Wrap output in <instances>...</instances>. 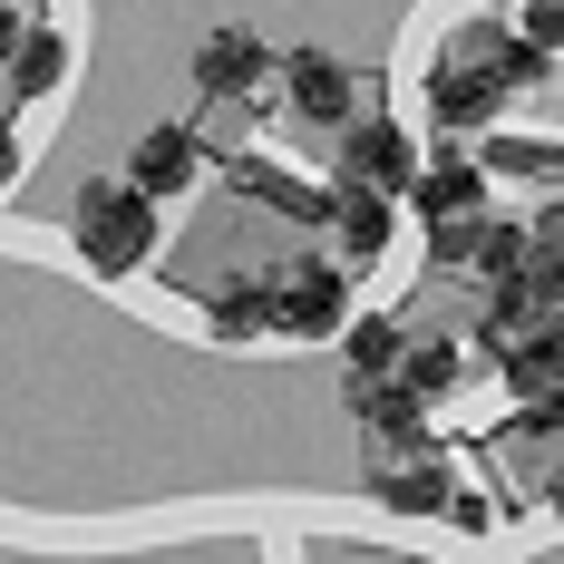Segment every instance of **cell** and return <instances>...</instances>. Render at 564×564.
<instances>
[{"mask_svg": "<svg viewBox=\"0 0 564 564\" xmlns=\"http://www.w3.org/2000/svg\"><path fill=\"white\" fill-rule=\"evenodd\" d=\"M535 68H545V50H525V30L467 20L448 50H438V68H429V117L438 127H487V117L507 108V88H525Z\"/></svg>", "mask_w": 564, "mask_h": 564, "instance_id": "cell-1", "label": "cell"}, {"mask_svg": "<svg viewBox=\"0 0 564 564\" xmlns=\"http://www.w3.org/2000/svg\"><path fill=\"white\" fill-rule=\"evenodd\" d=\"M147 243H156V195H147L137 175L78 185V253H88V273L127 282L137 263H147Z\"/></svg>", "mask_w": 564, "mask_h": 564, "instance_id": "cell-2", "label": "cell"}, {"mask_svg": "<svg viewBox=\"0 0 564 564\" xmlns=\"http://www.w3.org/2000/svg\"><path fill=\"white\" fill-rule=\"evenodd\" d=\"M282 332L292 340H332L350 332V282H340V263H322V253H302V263H282Z\"/></svg>", "mask_w": 564, "mask_h": 564, "instance_id": "cell-3", "label": "cell"}, {"mask_svg": "<svg viewBox=\"0 0 564 564\" xmlns=\"http://www.w3.org/2000/svg\"><path fill=\"white\" fill-rule=\"evenodd\" d=\"M195 88H205V98H273V50H263L243 20H225V30L195 40Z\"/></svg>", "mask_w": 564, "mask_h": 564, "instance_id": "cell-4", "label": "cell"}, {"mask_svg": "<svg viewBox=\"0 0 564 564\" xmlns=\"http://www.w3.org/2000/svg\"><path fill=\"white\" fill-rule=\"evenodd\" d=\"M340 175H360V185H380V195H409V185H419V137H409L399 117H350V127H340Z\"/></svg>", "mask_w": 564, "mask_h": 564, "instance_id": "cell-5", "label": "cell"}, {"mask_svg": "<svg viewBox=\"0 0 564 564\" xmlns=\"http://www.w3.org/2000/svg\"><path fill=\"white\" fill-rule=\"evenodd\" d=\"M409 205L429 215V234H438V225H477V215H487V166L448 147V156H429V166H419V185H409Z\"/></svg>", "mask_w": 564, "mask_h": 564, "instance_id": "cell-6", "label": "cell"}, {"mask_svg": "<svg viewBox=\"0 0 564 564\" xmlns=\"http://www.w3.org/2000/svg\"><path fill=\"white\" fill-rule=\"evenodd\" d=\"M332 234H340V253H350V263H380V253H390V234H399V195L360 185V175H340V185H332Z\"/></svg>", "mask_w": 564, "mask_h": 564, "instance_id": "cell-7", "label": "cell"}, {"mask_svg": "<svg viewBox=\"0 0 564 564\" xmlns=\"http://www.w3.org/2000/svg\"><path fill=\"white\" fill-rule=\"evenodd\" d=\"M127 175H137L147 195H185V185L205 175V137H195V127H147V137L127 147Z\"/></svg>", "mask_w": 564, "mask_h": 564, "instance_id": "cell-8", "label": "cell"}, {"mask_svg": "<svg viewBox=\"0 0 564 564\" xmlns=\"http://www.w3.org/2000/svg\"><path fill=\"white\" fill-rule=\"evenodd\" d=\"M282 88H292V108L322 117V127H350V68L332 50H292L282 58Z\"/></svg>", "mask_w": 564, "mask_h": 564, "instance_id": "cell-9", "label": "cell"}, {"mask_svg": "<svg viewBox=\"0 0 564 564\" xmlns=\"http://www.w3.org/2000/svg\"><path fill=\"white\" fill-rule=\"evenodd\" d=\"M234 185H243L253 205L292 215V225H332V185H302V175H282L273 156H234Z\"/></svg>", "mask_w": 564, "mask_h": 564, "instance_id": "cell-10", "label": "cell"}, {"mask_svg": "<svg viewBox=\"0 0 564 564\" xmlns=\"http://www.w3.org/2000/svg\"><path fill=\"white\" fill-rule=\"evenodd\" d=\"M370 487H380V507H399V516H448V497H457L448 467H438L429 448H419V457H390Z\"/></svg>", "mask_w": 564, "mask_h": 564, "instance_id": "cell-11", "label": "cell"}, {"mask_svg": "<svg viewBox=\"0 0 564 564\" xmlns=\"http://www.w3.org/2000/svg\"><path fill=\"white\" fill-rule=\"evenodd\" d=\"M205 322L225 340H263V332H282V282H225L215 302H205Z\"/></svg>", "mask_w": 564, "mask_h": 564, "instance_id": "cell-12", "label": "cell"}, {"mask_svg": "<svg viewBox=\"0 0 564 564\" xmlns=\"http://www.w3.org/2000/svg\"><path fill=\"white\" fill-rule=\"evenodd\" d=\"M340 360H350V380H390L399 360H409V332H399L390 312H350V332H340Z\"/></svg>", "mask_w": 564, "mask_h": 564, "instance_id": "cell-13", "label": "cell"}, {"mask_svg": "<svg viewBox=\"0 0 564 564\" xmlns=\"http://www.w3.org/2000/svg\"><path fill=\"white\" fill-rule=\"evenodd\" d=\"M58 78H68V40H58V30H30L20 58H10V88H20V98H50Z\"/></svg>", "mask_w": 564, "mask_h": 564, "instance_id": "cell-14", "label": "cell"}, {"mask_svg": "<svg viewBox=\"0 0 564 564\" xmlns=\"http://www.w3.org/2000/svg\"><path fill=\"white\" fill-rule=\"evenodd\" d=\"M457 370H467V350H457V340H409V360H399V380H409L419 399H448Z\"/></svg>", "mask_w": 564, "mask_h": 564, "instance_id": "cell-15", "label": "cell"}, {"mask_svg": "<svg viewBox=\"0 0 564 564\" xmlns=\"http://www.w3.org/2000/svg\"><path fill=\"white\" fill-rule=\"evenodd\" d=\"M535 282L564 302V205H545V215H535Z\"/></svg>", "mask_w": 564, "mask_h": 564, "instance_id": "cell-16", "label": "cell"}, {"mask_svg": "<svg viewBox=\"0 0 564 564\" xmlns=\"http://www.w3.org/2000/svg\"><path fill=\"white\" fill-rule=\"evenodd\" d=\"M516 30H525V50L564 58V0H525V10H516Z\"/></svg>", "mask_w": 564, "mask_h": 564, "instance_id": "cell-17", "label": "cell"}, {"mask_svg": "<svg viewBox=\"0 0 564 564\" xmlns=\"http://www.w3.org/2000/svg\"><path fill=\"white\" fill-rule=\"evenodd\" d=\"M10 175H20V127L0 117V185H10Z\"/></svg>", "mask_w": 564, "mask_h": 564, "instance_id": "cell-18", "label": "cell"}, {"mask_svg": "<svg viewBox=\"0 0 564 564\" xmlns=\"http://www.w3.org/2000/svg\"><path fill=\"white\" fill-rule=\"evenodd\" d=\"M545 507H555V516H564V457H555V477H545Z\"/></svg>", "mask_w": 564, "mask_h": 564, "instance_id": "cell-19", "label": "cell"}]
</instances>
